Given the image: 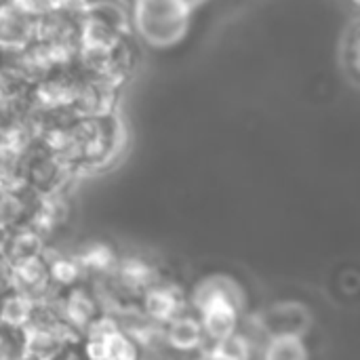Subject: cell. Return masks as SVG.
Masks as SVG:
<instances>
[{
	"label": "cell",
	"mask_w": 360,
	"mask_h": 360,
	"mask_svg": "<svg viewBox=\"0 0 360 360\" xmlns=\"http://www.w3.org/2000/svg\"><path fill=\"white\" fill-rule=\"evenodd\" d=\"M352 2H354V4H359V0H352Z\"/></svg>",
	"instance_id": "484cf974"
},
{
	"label": "cell",
	"mask_w": 360,
	"mask_h": 360,
	"mask_svg": "<svg viewBox=\"0 0 360 360\" xmlns=\"http://www.w3.org/2000/svg\"><path fill=\"white\" fill-rule=\"evenodd\" d=\"M34 306L36 302H32L30 297L17 291H8L6 295L0 297V325L25 329L32 319Z\"/></svg>",
	"instance_id": "ac0fdd59"
},
{
	"label": "cell",
	"mask_w": 360,
	"mask_h": 360,
	"mask_svg": "<svg viewBox=\"0 0 360 360\" xmlns=\"http://www.w3.org/2000/svg\"><path fill=\"white\" fill-rule=\"evenodd\" d=\"M259 360H310V348L302 335H274L264 340Z\"/></svg>",
	"instance_id": "e0dca14e"
},
{
	"label": "cell",
	"mask_w": 360,
	"mask_h": 360,
	"mask_svg": "<svg viewBox=\"0 0 360 360\" xmlns=\"http://www.w3.org/2000/svg\"><path fill=\"white\" fill-rule=\"evenodd\" d=\"M13 6H17L19 11H23L30 17H42L49 13H57V11H68V13H76L80 15V11L86 6L89 0H8Z\"/></svg>",
	"instance_id": "44dd1931"
},
{
	"label": "cell",
	"mask_w": 360,
	"mask_h": 360,
	"mask_svg": "<svg viewBox=\"0 0 360 360\" xmlns=\"http://www.w3.org/2000/svg\"><path fill=\"white\" fill-rule=\"evenodd\" d=\"M51 302L57 308V312L61 314V319L78 335H84L86 329L105 314V310L97 297V291L89 281L57 291Z\"/></svg>",
	"instance_id": "5b68a950"
},
{
	"label": "cell",
	"mask_w": 360,
	"mask_h": 360,
	"mask_svg": "<svg viewBox=\"0 0 360 360\" xmlns=\"http://www.w3.org/2000/svg\"><path fill=\"white\" fill-rule=\"evenodd\" d=\"M72 215H74V200L68 188H63L59 192L40 196V202L30 221V228H34L49 243L55 234L68 228Z\"/></svg>",
	"instance_id": "8fae6325"
},
{
	"label": "cell",
	"mask_w": 360,
	"mask_h": 360,
	"mask_svg": "<svg viewBox=\"0 0 360 360\" xmlns=\"http://www.w3.org/2000/svg\"><path fill=\"white\" fill-rule=\"evenodd\" d=\"M11 289L30 297L32 302H51L55 297L57 289L51 281L46 251L11 266Z\"/></svg>",
	"instance_id": "9c48e42d"
},
{
	"label": "cell",
	"mask_w": 360,
	"mask_h": 360,
	"mask_svg": "<svg viewBox=\"0 0 360 360\" xmlns=\"http://www.w3.org/2000/svg\"><path fill=\"white\" fill-rule=\"evenodd\" d=\"M21 360H34V359H27V356H25V359H21Z\"/></svg>",
	"instance_id": "d4e9b609"
},
{
	"label": "cell",
	"mask_w": 360,
	"mask_h": 360,
	"mask_svg": "<svg viewBox=\"0 0 360 360\" xmlns=\"http://www.w3.org/2000/svg\"><path fill=\"white\" fill-rule=\"evenodd\" d=\"M360 25L359 19H350V23L344 27L342 38H340V65L346 76V80L356 89L360 76Z\"/></svg>",
	"instance_id": "2e32d148"
},
{
	"label": "cell",
	"mask_w": 360,
	"mask_h": 360,
	"mask_svg": "<svg viewBox=\"0 0 360 360\" xmlns=\"http://www.w3.org/2000/svg\"><path fill=\"white\" fill-rule=\"evenodd\" d=\"M253 342L243 333V327L240 331L230 338L228 342L224 344H217V346H207L198 356H194L196 360H253Z\"/></svg>",
	"instance_id": "ffe728a7"
},
{
	"label": "cell",
	"mask_w": 360,
	"mask_h": 360,
	"mask_svg": "<svg viewBox=\"0 0 360 360\" xmlns=\"http://www.w3.org/2000/svg\"><path fill=\"white\" fill-rule=\"evenodd\" d=\"M72 179L74 173L70 171V167L42 141L36 139L23 150L19 165V181L34 194L46 196L59 192L63 188H70Z\"/></svg>",
	"instance_id": "3957f363"
},
{
	"label": "cell",
	"mask_w": 360,
	"mask_h": 360,
	"mask_svg": "<svg viewBox=\"0 0 360 360\" xmlns=\"http://www.w3.org/2000/svg\"><path fill=\"white\" fill-rule=\"evenodd\" d=\"M72 255L78 262L84 274V281L97 283V281L108 278L114 272L120 253L105 240H86Z\"/></svg>",
	"instance_id": "5bb4252c"
},
{
	"label": "cell",
	"mask_w": 360,
	"mask_h": 360,
	"mask_svg": "<svg viewBox=\"0 0 360 360\" xmlns=\"http://www.w3.org/2000/svg\"><path fill=\"white\" fill-rule=\"evenodd\" d=\"M120 89L122 86L112 82L110 78L89 74L82 70L80 86H78V93H76V99H74L70 112L80 118L114 114V112H118Z\"/></svg>",
	"instance_id": "52a82bcc"
},
{
	"label": "cell",
	"mask_w": 360,
	"mask_h": 360,
	"mask_svg": "<svg viewBox=\"0 0 360 360\" xmlns=\"http://www.w3.org/2000/svg\"><path fill=\"white\" fill-rule=\"evenodd\" d=\"M192 13L184 0H135L131 25L148 46L169 49L188 34Z\"/></svg>",
	"instance_id": "7a4b0ae2"
},
{
	"label": "cell",
	"mask_w": 360,
	"mask_h": 360,
	"mask_svg": "<svg viewBox=\"0 0 360 360\" xmlns=\"http://www.w3.org/2000/svg\"><path fill=\"white\" fill-rule=\"evenodd\" d=\"M190 310L198 316L207 346H217L234 338L243 327L245 291L228 274H207L190 291Z\"/></svg>",
	"instance_id": "6da1fadb"
},
{
	"label": "cell",
	"mask_w": 360,
	"mask_h": 360,
	"mask_svg": "<svg viewBox=\"0 0 360 360\" xmlns=\"http://www.w3.org/2000/svg\"><path fill=\"white\" fill-rule=\"evenodd\" d=\"M137 308L150 323L162 327L190 310L188 289L171 276H165L137 300Z\"/></svg>",
	"instance_id": "8992f818"
},
{
	"label": "cell",
	"mask_w": 360,
	"mask_h": 360,
	"mask_svg": "<svg viewBox=\"0 0 360 360\" xmlns=\"http://www.w3.org/2000/svg\"><path fill=\"white\" fill-rule=\"evenodd\" d=\"M46 249H49V243L30 226L4 232L2 257L6 259L8 266H15V264H21L30 257L42 255Z\"/></svg>",
	"instance_id": "9a60e30c"
},
{
	"label": "cell",
	"mask_w": 360,
	"mask_h": 360,
	"mask_svg": "<svg viewBox=\"0 0 360 360\" xmlns=\"http://www.w3.org/2000/svg\"><path fill=\"white\" fill-rule=\"evenodd\" d=\"M82 70L78 68L76 59L70 63L55 65L53 70L44 72L40 78L32 82L30 89V105L36 112H61L72 110L80 86Z\"/></svg>",
	"instance_id": "277c9868"
},
{
	"label": "cell",
	"mask_w": 360,
	"mask_h": 360,
	"mask_svg": "<svg viewBox=\"0 0 360 360\" xmlns=\"http://www.w3.org/2000/svg\"><path fill=\"white\" fill-rule=\"evenodd\" d=\"M253 327L257 333L266 338L274 335H302L312 329V314L300 302H278L268 306L253 319Z\"/></svg>",
	"instance_id": "ba28073f"
},
{
	"label": "cell",
	"mask_w": 360,
	"mask_h": 360,
	"mask_svg": "<svg viewBox=\"0 0 360 360\" xmlns=\"http://www.w3.org/2000/svg\"><path fill=\"white\" fill-rule=\"evenodd\" d=\"M36 19L13 6L11 2L0 6V55L13 57L23 53L34 40Z\"/></svg>",
	"instance_id": "4fadbf2b"
},
{
	"label": "cell",
	"mask_w": 360,
	"mask_h": 360,
	"mask_svg": "<svg viewBox=\"0 0 360 360\" xmlns=\"http://www.w3.org/2000/svg\"><path fill=\"white\" fill-rule=\"evenodd\" d=\"M162 342L173 356H198L207 348V338L198 316L188 310L160 327Z\"/></svg>",
	"instance_id": "30bf717a"
},
{
	"label": "cell",
	"mask_w": 360,
	"mask_h": 360,
	"mask_svg": "<svg viewBox=\"0 0 360 360\" xmlns=\"http://www.w3.org/2000/svg\"><path fill=\"white\" fill-rule=\"evenodd\" d=\"M6 2H8V0H0V6H2V4H6Z\"/></svg>",
	"instance_id": "cb8c5ba5"
},
{
	"label": "cell",
	"mask_w": 360,
	"mask_h": 360,
	"mask_svg": "<svg viewBox=\"0 0 360 360\" xmlns=\"http://www.w3.org/2000/svg\"><path fill=\"white\" fill-rule=\"evenodd\" d=\"M40 196L21 184H0V232L30 226Z\"/></svg>",
	"instance_id": "7c38bea8"
},
{
	"label": "cell",
	"mask_w": 360,
	"mask_h": 360,
	"mask_svg": "<svg viewBox=\"0 0 360 360\" xmlns=\"http://www.w3.org/2000/svg\"><path fill=\"white\" fill-rule=\"evenodd\" d=\"M184 2H186V4H188L192 11H194L196 6H200V4H202V2H207V0H184Z\"/></svg>",
	"instance_id": "603a6c76"
},
{
	"label": "cell",
	"mask_w": 360,
	"mask_h": 360,
	"mask_svg": "<svg viewBox=\"0 0 360 360\" xmlns=\"http://www.w3.org/2000/svg\"><path fill=\"white\" fill-rule=\"evenodd\" d=\"M46 259H49V270H51V281L55 285L57 291L74 287L78 283H84V274L78 266V262L74 259V255L70 253H55L51 255V251L46 249Z\"/></svg>",
	"instance_id": "d6986e66"
},
{
	"label": "cell",
	"mask_w": 360,
	"mask_h": 360,
	"mask_svg": "<svg viewBox=\"0 0 360 360\" xmlns=\"http://www.w3.org/2000/svg\"><path fill=\"white\" fill-rule=\"evenodd\" d=\"M11 289V266L6 264V259L0 255V297L6 295Z\"/></svg>",
	"instance_id": "7402d4cb"
}]
</instances>
